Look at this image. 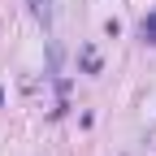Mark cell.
<instances>
[{"mask_svg": "<svg viewBox=\"0 0 156 156\" xmlns=\"http://www.w3.org/2000/svg\"><path fill=\"white\" fill-rule=\"evenodd\" d=\"M139 39H143V44H152L156 48V9L143 17V22H139Z\"/></svg>", "mask_w": 156, "mask_h": 156, "instance_id": "3957f363", "label": "cell"}, {"mask_svg": "<svg viewBox=\"0 0 156 156\" xmlns=\"http://www.w3.org/2000/svg\"><path fill=\"white\" fill-rule=\"evenodd\" d=\"M104 35H113V39H117V35H122V22H117V17H108V22H104Z\"/></svg>", "mask_w": 156, "mask_h": 156, "instance_id": "277c9868", "label": "cell"}, {"mask_svg": "<svg viewBox=\"0 0 156 156\" xmlns=\"http://www.w3.org/2000/svg\"><path fill=\"white\" fill-rule=\"evenodd\" d=\"M26 5H30V13L39 17V22H44V30L52 26V0H26Z\"/></svg>", "mask_w": 156, "mask_h": 156, "instance_id": "7a4b0ae2", "label": "cell"}, {"mask_svg": "<svg viewBox=\"0 0 156 156\" xmlns=\"http://www.w3.org/2000/svg\"><path fill=\"white\" fill-rule=\"evenodd\" d=\"M0 108H5V87H0Z\"/></svg>", "mask_w": 156, "mask_h": 156, "instance_id": "5b68a950", "label": "cell"}, {"mask_svg": "<svg viewBox=\"0 0 156 156\" xmlns=\"http://www.w3.org/2000/svg\"><path fill=\"white\" fill-rule=\"evenodd\" d=\"M78 65H83V74H100V52H95V44L78 48Z\"/></svg>", "mask_w": 156, "mask_h": 156, "instance_id": "6da1fadb", "label": "cell"}]
</instances>
